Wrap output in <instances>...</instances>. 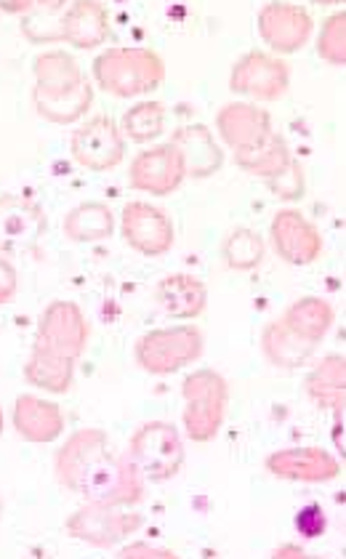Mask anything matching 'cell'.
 I'll return each instance as SVG.
<instances>
[{"instance_id":"6da1fadb","label":"cell","mask_w":346,"mask_h":559,"mask_svg":"<svg viewBox=\"0 0 346 559\" xmlns=\"http://www.w3.org/2000/svg\"><path fill=\"white\" fill-rule=\"evenodd\" d=\"M38 75V109L53 123H72L91 105V86L83 81L81 70L67 53H44L35 64Z\"/></svg>"},{"instance_id":"7a4b0ae2","label":"cell","mask_w":346,"mask_h":559,"mask_svg":"<svg viewBox=\"0 0 346 559\" xmlns=\"http://www.w3.org/2000/svg\"><path fill=\"white\" fill-rule=\"evenodd\" d=\"M94 75L112 96H139L160 86L166 70L147 48H112L96 59Z\"/></svg>"},{"instance_id":"3957f363","label":"cell","mask_w":346,"mask_h":559,"mask_svg":"<svg viewBox=\"0 0 346 559\" xmlns=\"http://www.w3.org/2000/svg\"><path fill=\"white\" fill-rule=\"evenodd\" d=\"M72 155L91 171H109L123 160V136L109 118L88 120L72 133Z\"/></svg>"},{"instance_id":"277c9868","label":"cell","mask_w":346,"mask_h":559,"mask_svg":"<svg viewBox=\"0 0 346 559\" xmlns=\"http://www.w3.org/2000/svg\"><path fill=\"white\" fill-rule=\"evenodd\" d=\"M123 237L133 251L144 257H163L174 246V224L160 209L129 203L123 211Z\"/></svg>"},{"instance_id":"5b68a950","label":"cell","mask_w":346,"mask_h":559,"mask_svg":"<svg viewBox=\"0 0 346 559\" xmlns=\"http://www.w3.org/2000/svg\"><path fill=\"white\" fill-rule=\"evenodd\" d=\"M184 176V160L174 144L152 147L131 163V185L150 194L176 192Z\"/></svg>"},{"instance_id":"8992f818","label":"cell","mask_w":346,"mask_h":559,"mask_svg":"<svg viewBox=\"0 0 346 559\" xmlns=\"http://www.w3.org/2000/svg\"><path fill=\"white\" fill-rule=\"evenodd\" d=\"M259 33L275 51L294 53L309 40L312 20L299 5L290 3H266L259 14Z\"/></svg>"},{"instance_id":"52a82bcc","label":"cell","mask_w":346,"mask_h":559,"mask_svg":"<svg viewBox=\"0 0 346 559\" xmlns=\"http://www.w3.org/2000/svg\"><path fill=\"white\" fill-rule=\"evenodd\" d=\"M46 229V216L29 200L0 198V251H27Z\"/></svg>"},{"instance_id":"ba28073f","label":"cell","mask_w":346,"mask_h":559,"mask_svg":"<svg viewBox=\"0 0 346 559\" xmlns=\"http://www.w3.org/2000/svg\"><path fill=\"white\" fill-rule=\"evenodd\" d=\"M285 86H288V70L266 53H246L232 70V91L253 96V99H277Z\"/></svg>"},{"instance_id":"9c48e42d","label":"cell","mask_w":346,"mask_h":559,"mask_svg":"<svg viewBox=\"0 0 346 559\" xmlns=\"http://www.w3.org/2000/svg\"><path fill=\"white\" fill-rule=\"evenodd\" d=\"M109 33L107 9L99 0H75L62 20V38L75 48H96Z\"/></svg>"},{"instance_id":"30bf717a","label":"cell","mask_w":346,"mask_h":559,"mask_svg":"<svg viewBox=\"0 0 346 559\" xmlns=\"http://www.w3.org/2000/svg\"><path fill=\"white\" fill-rule=\"evenodd\" d=\"M272 240H275L277 253L294 264H307L318 257L320 237L296 211H283L272 224Z\"/></svg>"},{"instance_id":"8fae6325","label":"cell","mask_w":346,"mask_h":559,"mask_svg":"<svg viewBox=\"0 0 346 559\" xmlns=\"http://www.w3.org/2000/svg\"><path fill=\"white\" fill-rule=\"evenodd\" d=\"M171 144L184 160V171L198 176V179L216 174L222 168V150L216 147L205 126H190V129L176 131Z\"/></svg>"},{"instance_id":"7c38bea8","label":"cell","mask_w":346,"mask_h":559,"mask_svg":"<svg viewBox=\"0 0 346 559\" xmlns=\"http://www.w3.org/2000/svg\"><path fill=\"white\" fill-rule=\"evenodd\" d=\"M218 131L235 150H248L270 136V120L256 107L229 105L218 112Z\"/></svg>"},{"instance_id":"4fadbf2b","label":"cell","mask_w":346,"mask_h":559,"mask_svg":"<svg viewBox=\"0 0 346 559\" xmlns=\"http://www.w3.org/2000/svg\"><path fill=\"white\" fill-rule=\"evenodd\" d=\"M112 211L102 203H83L64 218V235L75 242H96L112 235Z\"/></svg>"},{"instance_id":"5bb4252c","label":"cell","mask_w":346,"mask_h":559,"mask_svg":"<svg viewBox=\"0 0 346 559\" xmlns=\"http://www.w3.org/2000/svg\"><path fill=\"white\" fill-rule=\"evenodd\" d=\"M157 301L176 318H190V314H198L203 309L205 288L195 277L174 275L157 285Z\"/></svg>"},{"instance_id":"9a60e30c","label":"cell","mask_w":346,"mask_h":559,"mask_svg":"<svg viewBox=\"0 0 346 559\" xmlns=\"http://www.w3.org/2000/svg\"><path fill=\"white\" fill-rule=\"evenodd\" d=\"M238 163L251 174L283 176L288 168V150L283 147L281 139L266 136L256 147L238 150Z\"/></svg>"},{"instance_id":"2e32d148","label":"cell","mask_w":346,"mask_h":559,"mask_svg":"<svg viewBox=\"0 0 346 559\" xmlns=\"http://www.w3.org/2000/svg\"><path fill=\"white\" fill-rule=\"evenodd\" d=\"M163 123H166V109L157 102H142V105L131 107L123 118V131L129 133L133 142H150V139L160 136Z\"/></svg>"},{"instance_id":"e0dca14e","label":"cell","mask_w":346,"mask_h":559,"mask_svg":"<svg viewBox=\"0 0 346 559\" xmlns=\"http://www.w3.org/2000/svg\"><path fill=\"white\" fill-rule=\"evenodd\" d=\"M224 259L235 270H253L264 259V242L251 229H235L224 242Z\"/></svg>"},{"instance_id":"ac0fdd59","label":"cell","mask_w":346,"mask_h":559,"mask_svg":"<svg viewBox=\"0 0 346 559\" xmlns=\"http://www.w3.org/2000/svg\"><path fill=\"white\" fill-rule=\"evenodd\" d=\"M344 11L342 14H333L331 20L325 22L323 33H320V53L327 59L331 64H342L344 67Z\"/></svg>"},{"instance_id":"d6986e66","label":"cell","mask_w":346,"mask_h":559,"mask_svg":"<svg viewBox=\"0 0 346 559\" xmlns=\"http://www.w3.org/2000/svg\"><path fill=\"white\" fill-rule=\"evenodd\" d=\"M16 288V272L5 259H0V301H9Z\"/></svg>"},{"instance_id":"ffe728a7","label":"cell","mask_w":346,"mask_h":559,"mask_svg":"<svg viewBox=\"0 0 346 559\" xmlns=\"http://www.w3.org/2000/svg\"><path fill=\"white\" fill-rule=\"evenodd\" d=\"M314 3H342V0H314Z\"/></svg>"}]
</instances>
